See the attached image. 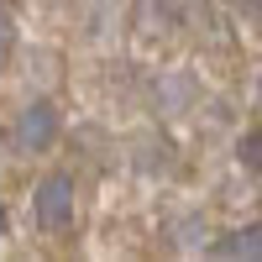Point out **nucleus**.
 <instances>
[{"instance_id":"obj_5","label":"nucleus","mask_w":262,"mask_h":262,"mask_svg":"<svg viewBox=\"0 0 262 262\" xmlns=\"http://www.w3.org/2000/svg\"><path fill=\"white\" fill-rule=\"evenodd\" d=\"M11 53H16V21H11V6L0 0V74H6Z\"/></svg>"},{"instance_id":"obj_3","label":"nucleus","mask_w":262,"mask_h":262,"mask_svg":"<svg viewBox=\"0 0 262 262\" xmlns=\"http://www.w3.org/2000/svg\"><path fill=\"white\" fill-rule=\"evenodd\" d=\"M210 252H215V257H257V262H262V226H242V231H231L226 242H215Z\"/></svg>"},{"instance_id":"obj_7","label":"nucleus","mask_w":262,"mask_h":262,"mask_svg":"<svg viewBox=\"0 0 262 262\" xmlns=\"http://www.w3.org/2000/svg\"><path fill=\"white\" fill-rule=\"evenodd\" d=\"M247 11H252V16H262V0H247Z\"/></svg>"},{"instance_id":"obj_1","label":"nucleus","mask_w":262,"mask_h":262,"mask_svg":"<svg viewBox=\"0 0 262 262\" xmlns=\"http://www.w3.org/2000/svg\"><path fill=\"white\" fill-rule=\"evenodd\" d=\"M58 126H63V121H58V105H53V100H32L27 111L11 121L6 137H11V147L21 152V158H42V152L58 142Z\"/></svg>"},{"instance_id":"obj_4","label":"nucleus","mask_w":262,"mask_h":262,"mask_svg":"<svg viewBox=\"0 0 262 262\" xmlns=\"http://www.w3.org/2000/svg\"><path fill=\"white\" fill-rule=\"evenodd\" d=\"M236 158H242L247 173H262V126L242 131V142H236Z\"/></svg>"},{"instance_id":"obj_2","label":"nucleus","mask_w":262,"mask_h":262,"mask_svg":"<svg viewBox=\"0 0 262 262\" xmlns=\"http://www.w3.org/2000/svg\"><path fill=\"white\" fill-rule=\"evenodd\" d=\"M32 215H37V226L48 231V236H63V231L74 226V179H69V173H48V179L37 184Z\"/></svg>"},{"instance_id":"obj_6","label":"nucleus","mask_w":262,"mask_h":262,"mask_svg":"<svg viewBox=\"0 0 262 262\" xmlns=\"http://www.w3.org/2000/svg\"><path fill=\"white\" fill-rule=\"evenodd\" d=\"M11 231V215H6V205H0V236H6Z\"/></svg>"}]
</instances>
